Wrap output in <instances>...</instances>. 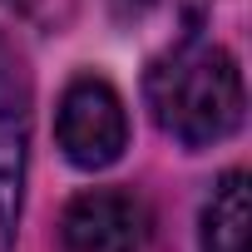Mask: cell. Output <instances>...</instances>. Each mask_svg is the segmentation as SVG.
I'll list each match as a JSON object with an SVG mask.
<instances>
[{
    "label": "cell",
    "instance_id": "277c9868",
    "mask_svg": "<svg viewBox=\"0 0 252 252\" xmlns=\"http://www.w3.org/2000/svg\"><path fill=\"white\" fill-rule=\"evenodd\" d=\"M64 252H144L149 208L129 188H84L60 218Z\"/></svg>",
    "mask_w": 252,
    "mask_h": 252
},
{
    "label": "cell",
    "instance_id": "5b68a950",
    "mask_svg": "<svg viewBox=\"0 0 252 252\" xmlns=\"http://www.w3.org/2000/svg\"><path fill=\"white\" fill-rule=\"evenodd\" d=\"M198 242L203 252H252V183L242 168L218 178L213 198L203 203Z\"/></svg>",
    "mask_w": 252,
    "mask_h": 252
},
{
    "label": "cell",
    "instance_id": "6da1fadb",
    "mask_svg": "<svg viewBox=\"0 0 252 252\" xmlns=\"http://www.w3.org/2000/svg\"><path fill=\"white\" fill-rule=\"evenodd\" d=\"M144 99L154 109V124L183 149L222 144L227 134H237L242 109H247L237 60L198 35L178 40L149 64Z\"/></svg>",
    "mask_w": 252,
    "mask_h": 252
},
{
    "label": "cell",
    "instance_id": "8992f818",
    "mask_svg": "<svg viewBox=\"0 0 252 252\" xmlns=\"http://www.w3.org/2000/svg\"><path fill=\"white\" fill-rule=\"evenodd\" d=\"M114 10L129 20V15H144V10H149V0H114Z\"/></svg>",
    "mask_w": 252,
    "mask_h": 252
},
{
    "label": "cell",
    "instance_id": "3957f363",
    "mask_svg": "<svg viewBox=\"0 0 252 252\" xmlns=\"http://www.w3.org/2000/svg\"><path fill=\"white\" fill-rule=\"evenodd\" d=\"M30 64L20 45L0 30V252H15V222L25 198V154H30Z\"/></svg>",
    "mask_w": 252,
    "mask_h": 252
},
{
    "label": "cell",
    "instance_id": "7a4b0ae2",
    "mask_svg": "<svg viewBox=\"0 0 252 252\" xmlns=\"http://www.w3.org/2000/svg\"><path fill=\"white\" fill-rule=\"evenodd\" d=\"M55 139H60L64 158L84 173H99V168L119 163L124 149H129V114H124L119 89L99 74L69 79V89L60 94Z\"/></svg>",
    "mask_w": 252,
    "mask_h": 252
}]
</instances>
